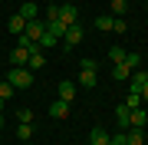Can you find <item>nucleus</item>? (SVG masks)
Masks as SVG:
<instances>
[{
  "mask_svg": "<svg viewBox=\"0 0 148 145\" xmlns=\"http://www.w3.org/2000/svg\"><path fill=\"white\" fill-rule=\"evenodd\" d=\"M112 23H115V16H95V30H102V33H109Z\"/></svg>",
  "mask_w": 148,
  "mask_h": 145,
  "instance_id": "obj_18",
  "label": "nucleus"
},
{
  "mask_svg": "<svg viewBox=\"0 0 148 145\" xmlns=\"http://www.w3.org/2000/svg\"><path fill=\"white\" fill-rule=\"evenodd\" d=\"M112 30H115V33H125V30H128V23L122 20V16H115V23H112Z\"/></svg>",
  "mask_w": 148,
  "mask_h": 145,
  "instance_id": "obj_27",
  "label": "nucleus"
},
{
  "mask_svg": "<svg viewBox=\"0 0 148 145\" xmlns=\"http://www.w3.org/2000/svg\"><path fill=\"white\" fill-rule=\"evenodd\" d=\"M125 66H132V69H138V63H142V56L138 53H125V59H122Z\"/></svg>",
  "mask_w": 148,
  "mask_h": 145,
  "instance_id": "obj_25",
  "label": "nucleus"
},
{
  "mask_svg": "<svg viewBox=\"0 0 148 145\" xmlns=\"http://www.w3.org/2000/svg\"><path fill=\"white\" fill-rule=\"evenodd\" d=\"M112 76H115V79H128V76H132V66H125V63H115Z\"/></svg>",
  "mask_w": 148,
  "mask_h": 145,
  "instance_id": "obj_20",
  "label": "nucleus"
},
{
  "mask_svg": "<svg viewBox=\"0 0 148 145\" xmlns=\"http://www.w3.org/2000/svg\"><path fill=\"white\" fill-rule=\"evenodd\" d=\"M46 30L53 33L56 40H63V33H66V23H63V20H46Z\"/></svg>",
  "mask_w": 148,
  "mask_h": 145,
  "instance_id": "obj_14",
  "label": "nucleus"
},
{
  "mask_svg": "<svg viewBox=\"0 0 148 145\" xmlns=\"http://www.w3.org/2000/svg\"><path fill=\"white\" fill-rule=\"evenodd\" d=\"M59 99H63V102H73L76 99V82H69V79L59 82Z\"/></svg>",
  "mask_w": 148,
  "mask_h": 145,
  "instance_id": "obj_11",
  "label": "nucleus"
},
{
  "mask_svg": "<svg viewBox=\"0 0 148 145\" xmlns=\"http://www.w3.org/2000/svg\"><path fill=\"white\" fill-rule=\"evenodd\" d=\"M7 30H10V33H13V36H20V33H23V30H27V20H23V16H20V13H13V16H10V20H7Z\"/></svg>",
  "mask_w": 148,
  "mask_h": 145,
  "instance_id": "obj_9",
  "label": "nucleus"
},
{
  "mask_svg": "<svg viewBox=\"0 0 148 145\" xmlns=\"http://www.w3.org/2000/svg\"><path fill=\"white\" fill-rule=\"evenodd\" d=\"M125 53H128V49H122V46H112V49H109V59H112V63H122V59H125Z\"/></svg>",
  "mask_w": 148,
  "mask_h": 145,
  "instance_id": "obj_23",
  "label": "nucleus"
},
{
  "mask_svg": "<svg viewBox=\"0 0 148 145\" xmlns=\"http://www.w3.org/2000/svg\"><path fill=\"white\" fill-rule=\"evenodd\" d=\"M142 125H148V109H128V129H142Z\"/></svg>",
  "mask_w": 148,
  "mask_h": 145,
  "instance_id": "obj_5",
  "label": "nucleus"
},
{
  "mask_svg": "<svg viewBox=\"0 0 148 145\" xmlns=\"http://www.w3.org/2000/svg\"><path fill=\"white\" fill-rule=\"evenodd\" d=\"M46 16H49V20H59V7L53 3V7H49V10H46Z\"/></svg>",
  "mask_w": 148,
  "mask_h": 145,
  "instance_id": "obj_29",
  "label": "nucleus"
},
{
  "mask_svg": "<svg viewBox=\"0 0 148 145\" xmlns=\"http://www.w3.org/2000/svg\"><path fill=\"white\" fill-rule=\"evenodd\" d=\"M43 33H46V20H27V30H23V36H27L30 43H40Z\"/></svg>",
  "mask_w": 148,
  "mask_h": 145,
  "instance_id": "obj_4",
  "label": "nucleus"
},
{
  "mask_svg": "<svg viewBox=\"0 0 148 145\" xmlns=\"http://www.w3.org/2000/svg\"><path fill=\"white\" fill-rule=\"evenodd\" d=\"M16 135H20V142H30V135H33V122H20V125H16Z\"/></svg>",
  "mask_w": 148,
  "mask_h": 145,
  "instance_id": "obj_17",
  "label": "nucleus"
},
{
  "mask_svg": "<svg viewBox=\"0 0 148 145\" xmlns=\"http://www.w3.org/2000/svg\"><path fill=\"white\" fill-rule=\"evenodd\" d=\"M7 82H10L13 89H30L33 86V73L27 69V66H13V69L7 73Z\"/></svg>",
  "mask_w": 148,
  "mask_h": 145,
  "instance_id": "obj_1",
  "label": "nucleus"
},
{
  "mask_svg": "<svg viewBox=\"0 0 148 145\" xmlns=\"http://www.w3.org/2000/svg\"><path fill=\"white\" fill-rule=\"evenodd\" d=\"M27 59H30V49H23V46H13L10 49V63L13 66H27Z\"/></svg>",
  "mask_w": 148,
  "mask_h": 145,
  "instance_id": "obj_10",
  "label": "nucleus"
},
{
  "mask_svg": "<svg viewBox=\"0 0 148 145\" xmlns=\"http://www.w3.org/2000/svg\"><path fill=\"white\" fill-rule=\"evenodd\" d=\"M13 92H16V89H13V86H10V82H7V79L0 82V99H10Z\"/></svg>",
  "mask_w": 148,
  "mask_h": 145,
  "instance_id": "obj_26",
  "label": "nucleus"
},
{
  "mask_svg": "<svg viewBox=\"0 0 148 145\" xmlns=\"http://www.w3.org/2000/svg\"><path fill=\"white\" fill-rule=\"evenodd\" d=\"M89 145H112V135L106 129H92L89 132Z\"/></svg>",
  "mask_w": 148,
  "mask_h": 145,
  "instance_id": "obj_8",
  "label": "nucleus"
},
{
  "mask_svg": "<svg viewBox=\"0 0 148 145\" xmlns=\"http://www.w3.org/2000/svg\"><path fill=\"white\" fill-rule=\"evenodd\" d=\"M59 20H63L66 27H73V23H79V10H76L73 3H63L59 7Z\"/></svg>",
  "mask_w": 148,
  "mask_h": 145,
  "instance_id": "obj_6",
  "label": "nucleus"
},
{
  "mask_svg": "<svg viewBox=\"0 0 148 145\" xmlns=\"http://www.w3.org/2000/svg\"><path fill=\"white\" fill-rule=\"evenodd\" d=\"M23 145H30V142H23Z\"/></svg>",
  "mask_w": 148,
  "mask_h": 145,
  "instance_id": "obj_33",
  "label": "nucleus"
},
{
  "mask_svg": "<svg viewBox=\"0 0 148 145\" xmlns=\"http://www.w3.org/2000/svg\"><path fill=\"white\" fill-rule=\"evenodd\" d=\"M56 43H59V40H56L53 33L46 30V33H43V36H40V43H36V46H40V49H46V46H56Z\"/></svg>",
  "mask_w": 148,
  "mask_h": 145,
  "instance_id": "obj_22",
  "label": "nucleus"
},
{
  "mask_svg": "<svg viewBox=\"0 0 148 145\" xmlns=\"http://www.w3.org/2000/svg\"><path fill=\"white\" fill-rule=\"evenodd\" d=\"M16 119H20V122H33V112H30V109H20V112H16Z\"/></svg>",
  "mask_w": 148,
  "mask_h": 145,
  "instance_id": "obj_28",
  "label": "nucleus"
},
{
  "mask_svg": "<svg viewBox=\"0 0 148 145\" xmlns=\"http://www.w3.org/2000/svg\"><path fill=\"white\" fill-rule=\"evenodd\" d=\"M46 66V56H43V49L36 46V49H30V59H27V69L30 73H36V69H43Z\"/></svg>",
  "mask_w": 148,
  "mask_h": 145,
  "instance_id": "obj_7",
  "label": "nucleus"
},
{
  "mask_svg": "<svg viewBox=\"0 0 148 145\" xmlns=\"http://www.w3.org/2000/svg\"><path fill=\"white\" fill-rule=\"evenodd\" d=\"M79 86H82V89H92V86H95V59H82Z\"/></svg>",
  "mask_w": 148,
  "mask_h": 145,
  "instance_id": "obj_3",
  "label": "nucleus"
},
{
  "mask_svg": "<svg viewBox=\"0 0 148 145\" xmlns=\"http://www.w3.org/2000/svg\"><path fill=\"white\" fill-rule=\"evenodd\" d=\"M122 145H125V142H122Z\"/></svg>",
  "mask_w": 148,
  "mask_h": 145,
  "instance_id": "obj_35",
  "label": "nucleus"
},
{
  "mask_svg": "<svg viewBox=\"0 0 148 145\" xmlns=\"http://www.w3.org/2000/svg\"><path fill=\"white\" fill-rule=\"evenodd\" d=\"M125 145H145V129H125Z\"/></svg>",
  "mask_w": 148,
  "mask_h": 145,
  "instance_id": "obj_13",
  "label": "nucleus"
},
{
  "mask_svg": "<svg viewBox=\"0 0 148 145\" xmlns=\"http://www.w3.org/2000/svg\"><path fill=\"white\" fill-rule=\"evenodd\" d=\"M20 16H23V20H36V3H33V0H27V3L20 7Z\"/></svg>",
  "mask_w": 148,
  "mask_h": 145,
  "instance_id": "obj_16",
  "label": "nucleus"
},
{
  "mask_svg": "<svg viewBox=\"0 0 148 145\" xmlns=\"http://www.w3.org/2000/svg\"><path fill=\"white\" fill-rule=\"evenodd\" d=\"M82 36H86L82 23H73V27H66V33H63V49H73V46H79V43H82Z\"/></svg>",
  "mask_w": 148,
  "mask_h": 145,
  "instance_id": "obj_2",
  "label": "nucleus"
},
{
  "mask_svg": "<svg viewBox=\"0 0 148 145\" xmlns=\"http://www.w3.org/2000/svg\"><path fill=\"white\" fill-rule=\"evenodd\" d=\"M145 145H148V132H145Z\"/></svg>",
  "mask_w": 148,
  "mask_h": 145,
  "instance_id": "obj_31",
  "label": "nucleus"
},
{
  "mask_svg": "<svg viewBox=\"0 0 148 145\" xmlns=\"http://www.w3.org/2000/svg\"><path fill=\"white\" fill-rule=\"evenodd\" d=\"M49 115H53V119H66V115H69V102L53 99V106H49Z\"/></svg>",
  "mask_w": 148,
  "mask_h": 145,
  "instance_id": "obj_12",
  "label": "nucleus"
},
{
  "mask_svg": "<svg viewBox=\"0 0 148 145\" xmlns=\"http://www.w3.org/2000/svg\"><path fill=\"white\" fill-rule=\"evenodd\" d=\"M0 125H3V115H0Z\"/></svg>",
  "mask_w": 148,
  "mask_h": 145,
  "instance_id": "obj_32",
  "label": "nucleus"
},
{
  "mask_svg": "<svg viewBox=\"0 0 148 145\" xmlns=\"http://www.w3.org/2000/svg\"><path fill=\"white\" fill-rule=\"evenodd\" d=\"M148 86V73H132V92H142Z\"/></svg>",
  "mask_w": 148,
  "mask_h": 145,
  "instance_id": "obj_15",
  "label": "nucleus"
},
{
  "mask_svg": "<svg viewBox=\"0 0 148 145\" xmlns=\"http://www.w3.org/2000/svg\"><path fill=\"white\" fill-rule=\"evenodd\" d=\"M145 3H148V0H145Z\"/></svg>",
  "mask_w": 148,
  "mask_h": 145,
  "instance_id": "obj_34",
  "label": "nucleus"
},
{
  "mask_svg": "<svg viewBox=\"0 0 148 145\" xmlns=\"http://www.w3.org/2000/svg\"><path fill=\"white\" fill-rule=\"evenodd\" d=\"M112 13H115V16H125L128 13V0H112Z\"/></svg>",
  "mask_w": 148,
  "mask_h": 145,
  "instance_id": "obj_21",
  "label": "nucleus"
},
{
  "mask_svg": "<svg viewBox=\"0 0 148 145\" xmlns=\"http://www.w3.org/2000/svg\"><path fill=\"white\" fill-rule=\"evenodd\" d=\"M122 106H125V109H138V106H142V92H128Z\"/></svg>",
  "mask_w": 148,
  "mask_h": 145,
  "instance_id": "obj_19",
  "label": "nucleus"
},
{
  "mask_svg": "<svg viewBox=\"0 0 148 145\" xmlns=\"http://www.w3.org/2000/svg\"><path fill=\"white\" fill-rule=\"evenodd\" d=\"M115 119H119L122 129H128V109H125V106H119V109H115Z\"/></svg>",
  "mask_w": 148,
  "mask_h": 145,
  "instance_id": "obj_24",
  "label": "nucleus"
},
{
  "mask_svg": "<svg viewBox=\"0 0 148 145\" xmlns=\"http://www.w3.org/2000/svg\"><path fill=\"white\" fill-rule=\"evenodd\" d=\"M142 102H148V86H145V89H142Z\"/></svg>",
  "mask_w": 148,
  "mask_h": 145,
  "instance_id": "obj_30",
  "label": "nucleus"
}]
</instances>
